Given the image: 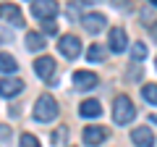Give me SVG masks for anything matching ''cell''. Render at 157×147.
Listing matches in <instances>:
<instances>
[{
  "instance_id": "cell-23",
  "label": "cell",
  "mask_w": 157,
  "mask_h": 147,
  "mask_svg": "<svg viewBox=\"0 0 157 147\" xmlns=\"http://www.w3.org/2000/svg\"><path fill=\"white\" fill-rule=\"evenodd\" d=\"M0 40H3V42H8V40H11V32H6V29H0Z\"/></svg>"
},
{
  "instance_id": "cell-11",
  "label": "cell",
  "mask_w": 157,
  "mask_h": 147,
  "mask_svg": "<svg viewBox=\"0 0 157 147\" xmlns=\"http://www.w3.org/2000/svg\"><path fill=\"white\" fill-rule=\"evenodd\" d=\"M81 24H84L86 32L97 34V32H102V29H105V24H107V21H105V16H102V13H84Z\"/></svg>"
},
{
  "instance_id": "cell-4",
  "label": "cell",
  "mask_w": 157,
  "mask_h": 147,
  "mask_svg": "<svg viewBox=\"0 0 157 147\" xmlns=\"http://www.w3.org/2000/svg\"><path fill=\"white\" fill-rule=\"evenodd\" d=\"M58 3H52V0H34L32 3V13L37 18H42V21H52V18L58 16Z\"/></svg>"
},
{
  "instance_id": "cell-21",
  "label": "cell",
  "mask_w": 157,
  "mask_h": 147,
  "mask_svg": "<svg viewBox=\"0 0 157 147\" xmlns=\"http://www.w3.org/2000/svg\"><path fill=\"white\" fill-rule=\"evenodd\" d=\"M42 29H45L47 34H55V32H58V26H55V21H42Z\"/></svg>"
},
{
  "instance_id": "cell-2",
  "label": "cell",
  "mask_w": 157,
  "mask_h": 147,
  "mask_svg": "<svg viewBox=\"0 0 157 147\" xmlns=\"http://www.w3.org/2000/svg\"><path fill=\"white\" fill-rule=\"evenodd\" d=\"M34 118L42 121V124L58 118V100L50 95V92H45V95L37 97V105H34Z\"/></svg>"
},
{
  "instance_id": "cell-3",
  "label": "cell",
  "mask_w": 157,
  "mask_h": 147,
  "mask_svg": "<svg viewBox=\"0 0 157 147\" xmlns=\"http://www.w3.org/2000/svg\"><path fill=\"white\" fill-rule=\"evenodd\" d=\"M34 74H37L39 79L50 81V84H55V61H52L50 55H42L34 61Z\"/></svg>"
},
{
  "instance_id": "cell-19",
  "label": "cell",
  "mask_w": 157,
  "mask_h": 147,
  "mask_svg": "<svg viewBox=\"0 0 157 147\" xmlns=\"http://www.w3.org/2000/svg\"><path fill=\"white\" fill-rule=\"evenodd\" d=\"M18 147H39V139H37V137H32V134H21Z\"/></svg>"
},
{
  "instance_id": "cell-12",
  "label": "cell",
  "mask_w": 157,
  "mask_h": 147,
  "mask_svg": "<svg viewBox=\"0 0 157 147\" xmlns=\"http://www.w3.org/2000/svg\"><path fill=\"white\" fill-rule=\"evenodd\" d=\"M131 139H134L136 147H155V134H152V129H147V126L134 129L131 131Z\"/></svg>"
},
{
  "instance_id": "cell-1",
  "label": "cell",
  "mask_w": 157,
  "mask_h": 147,
  "mask_svg": "<svg viewBox=\"0 0 157 147\" xmlns=\"http://www.w3.org/2000/svg\"><path fill=\"white\" fill-rule=\"evenodd\" d=\"M113 118L121 126L131 124V121L136 118V108H134V102H131L128 95H118L115 97V102H113Z\"/></svg>"
},
{
  "instance_id": "cell-24",
  "label": "cell",
  "mask_w": 157,
  "mask_h": 147,
  "mask_svg": "<svg viewBox=\"0 0 157 147\" xmlns=\"http://www.w3.org/2000/svg\"><path fill=\"white\" fill-rule=\"evenodd\" d=\"M149 121H155V124H157V116H152V118H149Z\"/></svg>"
},
{
  "instance_id": "cell-5",
  "label": "cell",
  "mask_w": 157,
  "mask_h": 147,
  "mask_svg": "<svg viewBox=\"0 0 157 147\" xmlns=\"http://www.w3.org/2000/svg\"><path fill=\"white\" fill-rule=\"evenodd\" d=\"M58 50L66 58H78L81 55V42H78V37H73V34H63L60 42H58Z\"/></svg>"
},
{
  "instance_id": "cell-25",
  "label": "cell",
  "mask_w": 157,
  "mask_h": 147,
  "mask_svg": "<svg viewBox=\"0 0 157 147\" xmlns=\"http://www.w3.org/2000/svg\"><path fill=\"white\" fill-rule=\"evenodd\" d=\"M152 6H155V8H157V0H152Z\"/></svg>"
},
{
  "instance_id": "cell-17",
  "label": "cell",
  "mask_w": 157,
  "mask_h": 147,
  "mask_svg": "<svg viewBox=\"0 0 157 147\" xmlns=\"http://www.w3.org/2000/svg\"><path fill=\"white\" fill-rule=\"evenodd\" d=\"M105 55H107V53H105V47H102V45H92L89 50H86V58H89L92 63H100V61H105Z\"/></svg>"
},
{
  "instance_id": "cell-16",
  "label": "cell",
  "mask_w": 157,
  "mask_h": 147,
  "mask_svg": "<svg viewBox=\"0 0 157 147\" xmlns=\"http://www.w3.org/2000/svg\"><path fill=\"white\" fill-rule=\"evenodd\" d=\"M141 97H144L147 102H149V105H157V84H144L141 87Z\"/></svg>"
},
{
  "instance_id": "cell-22",
  "label": "cell",
  "mask_w": 157,
  "mask_h": 147,
  "mask_svg": "<svg viewBox=\"0 0 157 147\" xmlns=\"http://www.w3.org/2000/svg\"><path fill=\"white\" fill-rule=\"evenodd\" d=\"M8 137H11V126H6V124H0V142H6Z\"/></svg>"
},
{
  "instance_id": "cell-6",
  "label": "cell",
  "mask_w": 157,
  "mask_h": 147,
  "mask_svg": "<svg viewBox=\"0 0 157 147\" xmlns=\"http://www.w3.org/2000/svg\"><path fill=\"white\" fill-rule=\"evenodd\" d=\"M0 18L13 26H24V13L18 6H11V3H0Z\"/></svg>"
},
{
  "instance_id": "cell-10",
  "label": "cell",
  "mask_w": 157,
  "mask_h": 147,
  "mask_svg": "<svg viewBox=\"0 0 157 147\" xmlns=\"http://www.w3.org/2000/svg\"><path fill=\"white\" fill-rule=\"evenodd\" d=\"M105 137H107V131L102 126H84V145L97 147V145L105 142Z\"/></svg>"
},
{
  "instance_id": "cell-20",
  "label": "cell",
  "mask_w": 157,
  "mask_h": 147,
  "mask_svg": "<svg viewBox=\"0 0 157 147\" xmlns=\"http://www.w3.org/2000/svg\"><path fill=\"white\" fill-rule=\"evenodd\" d=\"M66 139H68V131L66 129H55V131H52V145H63Z\"/></svg>"
},
{
  "instance_id": "cell-9",
  "label": "cell",
  "mask_w": 157,
  "mask_h": 147,
  "mask_svg": "<svg viewBox=\"0 0 157 147\" xmlns=\"http://www.w3.org/2000/svg\"><path fill=\"white\" fill-rule=\"evenodd\" d=\"M73 84H76L78 89H94V87L100 84V76H97L94 71H76L73 74Z\"/></svg>"
},
{
  "instance_id": "cell-15",
  "label": "cell",
  "mask_w": 157,
  "mask_h": 147,
  "mask_svg": "<svg viewBox=\"0 0 157 147\" xmlns=\"http://www.w3.org/2000/svg\"><path fill=\"white\" fill-rule=\"evenodd\" d=\"M26 47L29 50H42V47H45V37L39 32H29L26 34Z\"/></svg>"
},
{
  "instance_id": "cell-18",
  "label": "cell",
  "mask_w": 157,
  "mask_h": 147,
  "mask_svg": "<svg viewBox=\"0 0 157 147\" xmlns=\"http://www.w3.org/2000/svg\"><path fill=\"white\" fill-rule=\"evenodd\" d=\"M131 58H134V61H144L147 58V45L144 42H134V45H131Z\"/></svg>"
},
{
  "instance_id": "cell-14",
  "label": "cell",
  "mask_w": 157,
  "mask_h": 147,
  "mask_svg": "<svg viewBox=\"0 0 157 147\" xmlns=\"http://www.w3.org/2000/svg\"><path fill=\"white\" fill-rule=\"evenodd\" d=\"M16 68H18L16 58L8 55V53H0V71L3 74H16Z\"/></svg>"
},
{
  "instance_id": "cell-7",
  "label": "cell",
  "mask_w": 157,
  "mask_h": 147,
  "mask_svg": "<svg viewBox=\"0 0 157 147\" xmlns=\"http://www.w3.org/2000/svg\"><path fill=\"white\" fill-rule=\"evenodd\" d=\"M107 45H110L113 53H123L126 47H128V34H126V29L113 26V29H110V40H107Z\"/></svg>"
},
{
  "instance_id": "cell-13",
  "label": "cell",
  "mask_w": 157,
  "mask_h": 147,
  "mask_svg": "<svg viewBox=\"0 0 157 147\" xmlns=\"http://www.w3.org/2000/svg\"><path fill=\"white\" fill-rule=\"evenodd\" d=\"M78 113L84 116V118H97V116L102 113V105L97 100H84L81 105H78Z\"/></svg>"
},
{
  "instance_id": "cell-8",
  "label": "cell",
  "mask_w": 157,
  "mask_h": 147,
  "mask_svg": "<svg viewBox=\"0 0 157 147\" xmlns=\"http://www.w3.org/2000/svg\"><path fill=\"white\" fill-rule=\"evenodd\" d=\"M21 89H24V81L16 79V76L0 79V97H16V95H21Z\"/></svg>"
}]
</instances>
